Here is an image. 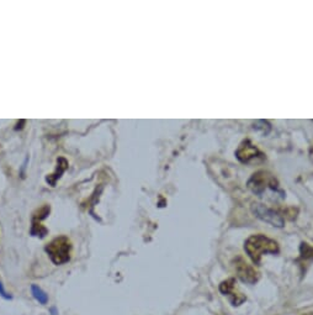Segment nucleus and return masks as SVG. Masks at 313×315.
Wrapping results in <instances>:
<instances>
[{
    "mask_svg": "<svg viewBox=\"0 0 313 315\" xmlns=\"http://www.w3.org/2000/svg\"><path fill=\"white\" fill-rule=\"evenodd\" d=\"M244 250L255 264L260 263L264 254H278L280 251L279 243L263 234L252 235L248 237L244 243Z\"/></svg>",
    "mask_w": 313,
    "mask_h": 315,
    "instance_id": "obj_1",
    "label": "nucleus"
},
{
    "mask_svg": "<svg viewBox=\"0 0 313 315\" xmlns=\"http://www.w3.org/2000/svg\"><path fill=\"white\" fill-rule=\"evenodd\" d=\"M46 252L55 264H64L70 260L71 243L67 236H59L52 240L44 248Z\"/></svg>",
    "mask_w": 313,
    "mask_h": 315,
    "instance_id": "obj_2",
    "label": "nucleus"
},
{
    "mask_svg": "<svg viewBox=\"0 0 313 315\" xmlns=\"http://www.w3.org/2000/svg\"><path fill=\"white\" fill-rule=\"evenodd\" d=\"M248 187L250 191L255 193V194H261L267 189V187H271L273 189H275L278 187V181L269 172L259 171L250 177Z\"/></svg>",
    "mask_w": 313,
    "mask_h": 315,
    "instance_id": "obj_3",
    "label": "nucleus"
},
{
    "mask_svg": "<svg viewBox=\"0 0 313 315\" xmlns=\"http://www.w3.org/2000/svg\"><path fill=\"white\" fill-rule=\"evenodd\" d=\"M253 213H254L259 219L264 220L265 222H269L273 227L282 228L285 224L281 214L275 212L274 209H270V208L263 206V204H254Z\"/></svg>",
    "mask_w": 313,
    "mask_h": 315,
    "instance_id": "obj_4",
    "label": "nucleus"
},
{
    "mask_svg": "<svg viewBox=\"0 0 313 315\" xmlns=\"http://www.w3.org/2000/svg\"><path fill=\"white\" fill-rule=\"evenodd\" d=\"M234 268L237 272L238 278L244 283L248 284H254L258 282L259 279V273L255 271L254 267H252L248 264L242 257H237L234 261Z\"/></svg>",
    "mask_w": 313,
    "mask_h": 315,
    "instance_id": "obj_5",
    "label": "nucleus"
},
{
    "mask_svg": "<svg viewBox=\"0 0 313 315\" xmlns=\"http://www.w3.org/2000/svg\"><path fill=\"white\" fill-rule=\"evenodd\" d=\"M237 282H235L234 278H229L227 281H223L222 283L220 284V292L223 294V296H227L229 302L232 303V305L234 307H238L242 303L247 301V297L243 296L239 290L237 289Z\"/></svg>",
    "mask_w": 313,
    "mask_h": 315,
    "instance_id": "obj_6",
    "label": "nucleus"
},
{
    "mask_svg": "<svg viewBox=\"0 0 313 315\" xmlns=\"http://www.w3.org/2000/svg\"><path fill=\"white\" fill-rule=\"evenodd\" d=\"M235 156L237 159L239 160L240 162L243 163H248L252 161V160L256 159L259 156H263V153L258 150V147L255 145H253L249 140H246L243 141L242 144L239 145L238 150L235 151Z\"/></svg>",
    "mask_w": 313,
    "mask_h": 315,
    "instance_id": "obj_7",
    "label": "nucleus"
},
{
    "mask_svg": "<svg viewBox=\"0 0 313 315\" xmlns=\"http://www.w3.org/2000/svg\"><path fill=\"white\" fill-rule=\"evenodd\" d=\"M68 168V161L64 159V157H59L58 161H57V168H56V171L53 172L52 174H50V176H47L46 181L47 183L51 184L52 187L56 186V183H57V181L59 178L62 177V174L64 173L65 169Z\"/></svg>",
    "mask_w": 313,
    "mask_h": 315,
    "instance_id": "obj_8",
    "label": "nucleus"
},
{
    "mask_svg": "<svg viewBox=\"0 0 313 315\" xmlns=\"http://www.w3.org/2000/svg\"><path fill=\"white\" fill-rule=\"evenodd\" d=\"M31 293H32V297H34V298L40 303V304L44 305L49 303V296H47V293L41 289L38 286H36V284H32L31 286Z\"/></svg>",
    "mask_w": 313,
    "mask_h": 315,
    "instance_id": "obj_9",
    "label": "nucleus"
},
{
    "mask_svg": "<svg viewBox=\"0 0 313 315\" xmlns=\"http://www.w3.org/2000/svg\"><path fill=\"white\" fill-rule=\"evenodd\" d=\"M49 234V230L41 224V221H34L32 220V227H31V235L32 236H38V237H44Z\"/></svg>",
    "mask_w": 313,
    "mask_h": 315,
    "instance_id": "obj_10",
    "label": "nucleus"
},
{
    "mask_svg": "<svg viewBox=\"0 0 313 315\" xmlns=\"http://www.w3.org/2000/svg\"><path fill=\"white\" fill-rule=\"evenodd\" d=\"M300 254L302 260H313V246L308 245L307 242L301 243Z\"/></svg>",
    "mask_w": 313,
    "mask_h": 315,
    "instance_id": "obj_11",
    "label": "nucleus"
},
{
    "mask_svg": "<svg viewBox=\"0 0 313 315\" xmlns=\"http://www.w3.org/2000/svg\"><path fill=\"white\" fill-rule=\"evenodd\" d=\"M0 297H2V298H4V299H7V301H9V299H13V297H11L10 294H9L7 290H5V288H4V286H3L2 282H0Z\"/></svg>",
    "mask_w": 313,
    "mask_h": 315,
    "instance_id": "obj_12",
    "label": "nucleus"
},
{
    "mask_svg": "<svg viewBox=\"0 0 313 315\" xmlns=\"http://www.w3.org/2000/svg\"><path fill=\"white\" fill-rule=\"evenodd\" d=\"M50 313H51V315H58L57 308H56V307H52V308L50 309Z\"/></svg>",
    "mask_w": 313,
    "mask_h": 315,
    "instance_id": "obj_13",
    "label": "nucleus"
},
{
    "mask_svg": "<svg viewBox=\"0 0 313 315\" xmlns=\"http://www.w3.org/2000/svg\"><path fill=\"white\" fill-rule=\"evenodd\" d=\"M305 315H313L312 313H308V314H305Z\"/></svg>",
    "mask_w": 313,
    "mask_h": 315,
    "instance_id": "obj_14",
    "label": "nucleus"
}]
</instances>
